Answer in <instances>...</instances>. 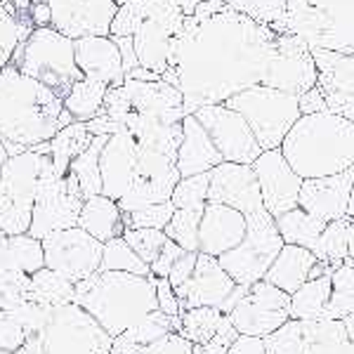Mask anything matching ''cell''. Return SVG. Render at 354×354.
<instances>
[{
  "mask_svg": "<svg viewBox=\"0 0 354 354\" xmlns=\"http://www.w3.org/2000/svg\"><path fill=\"white\" fill-rule=\"evenodd\" d=\"M274 43L277 31L270 24L232 5L201 21L185 17L161 81L180 90L187 113L225 104L230 97L262 83Z\"/></svg>",
  "mask_w": 354,
  "mask_h": 354,
  "instance_id": "obj_1",
  "label": "cell"
},
{
  "mask_svg": "<svg viewBox=\"0 0 354 354\" xmlns=\"http://www.w3.org/2000/svg\"><path fill=\"white\" fill-rule=\"evenodd\" d=\"M68 123L62 97L12 64L0 68V145L8 156L50 142Z\"/></svg>",
  "mask_w": 354,
  "mask_h": 354,
  "instance_id": "obj_2",
  "label": "cell"
},
{
  "mask_svg": "<svg viewBox=\"0 0 354 354\" xmlns=\"http://www.w3.org/2000/svg\"><path fill=\"white\" fill-rule=\"evenodd\" d=\"M279 149L302 180L345 173L354 165V121L330 111L300 116Z\"/></svg>",
  "mask_w": 354,
  "mask_h": 354,
  "instance_id": "obj_3",
  "label": "cell"
},
{
  "mask_svg": "<svg viewBox=\"0 0 354 354\" xmlns=\"http://www.w3.org/2000/svg\"><path fill=\"white\" fill-rule=\"evenodd\" d=\"M73 305L85 310L111 338L158 310L153 277L125 272H97L73 288Z\"/></svg>",
  "mask_w": 354,
  "mask_h": 354,
  "instance_id": "obj_4",
  "label": "cell"
},
{
  "mask_svg": "<svg viewBox=\"0 0 354 354\" xmlns=\"http://www.w3.org/2000/svg\"><path fill=\"white\" fill-rule=\"evenodd\" d=\"M10 64L19 68L24 76L53 90L57 97L68 95L73 83L81 81V71L76 66L73 41L53 26H38L26 36V41L15 50Z\"/></svg>",
  "mask_w": 354,
  "mask_h": 354,
  "instance_id": "obj_5",
  "label": "cell"
},
{
  "mask_svg": "<svg viewBox=\"0 0 354 354\" xmlns=\"http://www.w3.org/2000/svg\"><path fill=\"white\" fill-rule=\"evenodd\" d=\"M113 338L78 305L55 307L48 324L15 354H111Z\"/></svg>",
  "mask_w": 354,
  "mask_h": 354,
  "instance_id": "obj_6",
  "label": "cell"
},
{
  "mask_svg": "<svg viewBox=\"0 0 354 354\" xmlns=\"http://www.w3.org/2000/svg\"><path fill=\"white\" fill-rule=\"evenodd\" d=\"M225 106L236 111L248 123L262 151L279 149L283 137L300 118L298 97L267 88V85H253V88L230 97Z\"/></svg>",
  "mask_w": 354,
  "mask_h": 354,
  "instance_id": "obj_7",
  "label": "cell"
},
{
  "mask_svg": "<svg viewBox=\"0 0 354 354\" xmlns=\"http://www.w3.org/2000/svg\"><path fill=\"white\" fill-rule=\"evenodd\" d=\"M43 161V153L26 149L8 156L0 168V230L10 236L28 234Z\"/></svg>",
  "mask_w": 354,
  "mask_h": 354,
  "instance_id": "obj_8",
  "label": "cell"
},
{
  "mask_svg": "<svg viewBox=\"0 0 354 354\" xmlns=\"http://www.w3.org/2000/svg\"><path fill=\"white\" fill-rule=\"evenodd\" d=\"M245 218V236L243 241L230 253L220 255L218 262L234 283L239 286H253L265 279L267 270L283 248V241L279 236V230L274 225V218L265 208L255 210Z\"/></svg>",
  "mask_w": 354,
  "mask_h": 354,
  "instance_id": "obj_9",
  "label": "cell"
},
{
  "mask_svg": "<svg viewBox=\"0 0 354 354\" xmlns=\"http://www.w3.org/2000/svg\"><path fill=\"white\" fill-rule=\"evenodd\" d=\"M83 208V198L73 196L66 187V177L57 175L50 156H45L41 177H38L36 198L28 236L43 241L45 236L62 230H71L78 225V215Z\"/></svg>",
  "mask_w": 354,
  "mask_h": 354,
  "instance_id": "obj_10",
  "label": "cell"
},
{
  "mask_svg": "<svg viewBox=\"0 0 354 354\" xmlns=\"http://www.w3.org/2000/svg\"><path fill=\"white\" fill-rule=\"evenodd\" d=\"M41 245L45 267L62 274L73 286L100 272L104 243L85 234L81 227L50 234V236L43 239Z\"/></svg>",
  "mask_w": 354,
  "mask_h": 354,
  "instance_id": "obj_11",
  "label": "cell"
},
{
  "mask_svg": "<svg viewBox=\"0 0 354 354\" xmlns=\"http://www.w3.org/2000/svg\"><path fill=\"white\" fill-rule=\"evenodd\" d=\"M319 71L310 45L295 33H277L274 53L260 85L300 97L317 85Z\"/></svg>",
  "mask_w": 354,
  "mask_h": 354,
  "instance_id": "obj_12",
  "label": "cell"
},
{
  "mask_svg": "<svg viewBox=\"0 0 354 354\" xmlns=\"http://www.w3.org/2000/svg\"><path fill=\"white\" fill-rule=\"evenodd\" d=\"M227 317L239 335L265 338L290 319V295L262 279L248 286L245 295Z\"/></svg>",
  "mask_w": 354,
  "mask_h": 354,
  "instance_id": "obj_13",
  "label": "cell"
},
{
  "mask_svg": "<svg viewBox=\"0 0 354 354\" xmlns=\"http://www.w3.org/2000/svg\"><path fill=\"white\" fill-rule=\"evenodd\" d=\"M192 116L203 125V130L208 133L210 142L215 145V149H218L225 163L253 165L255 158L262 153L258 140L250 133L248 123L236 111H232L230 106L225 104L201 106Z\"/></svg>",
  "mask_w": 354,
  "mask_h": 354,
  "instance_id": "obj_14",
  "label": "cell"
},
{
  "mask_svg": "<svg viewBox=\"0 0 354 354\" xmlns=\"http://www.w3.org/2000/svg\"><path fill=\"white\" fill-rule=\"evenodd\" d=\"M177 182H180V173L175 168V156L140 145L133 185L118 201V208L123 213H133V210L147 208V205L170 201Z\"/></svg>",
  "mask_w": 354,
  "mask_h": 354,
  "instance_id": "obj_15",
  "label": "cell"
},
{
  "mask_svg": "<svg viewBox=\"0 0 354 354\" xmlns=\"http://www.w3.org/2000/svg\"><path fill=\"white\" fill-rule=\"evenodd\" d=\"M50 8V26L76 41L85 36H109L116 0H41Z\"/></svg>",
  "mask_w": 354,
  "mask_h": 354,
  "instance_id": "obj_16",
  "label": "cell"
},
{
  "mask_svg": "<svg viewBox=\"0 0 354 354\" xmlns=\"http://www.w3.org/2000/svg\"><path fill=\"white\" fill-rule=\"evenodd\" d=\"M250 168L258 180L262 205L272 218H279V215L298 208L302 177L295 175V170L283 158L281 149L262 151Z\"/></svg>",
  "mask_w": 354,
  "mask_h": 354,
  "instance_id": "obj_17",
  "label": "cell"
},
{
  "mask_svg": "<svg viewBox=\"0 0 354 354\" xmlns=\"http://www.w3.org/2000/svg\"><path fill=\"white\" fill-rule=\"evenodd\" d=\"M208 203H222L239 210L241 215H250L262 210V196L258 189V180L250 165L225 163L210 170L208 185Z\"/></svg>",
  "mask_w": 354,
  "mask_h": 354,
  "instance_id": "obj_18",
  "label": "cell"
},
{
  "mask_svg": "<svg viewBox=\"0 0 354 354\" xmlns=\"http://www.w3.org/2000/svg\"><path fill=\"white\" fill-rule=\"evenodd\" d=\"M234 288H236V283H234V279L220 267L218 258L198 253L192 279L182 288H177L175 295L182 305V312L192 310V307H213V310H222V305L230 300Z\"/></svg>",
  "mask_w": 354,
  "mask_h": 354,
  "instance_id": "obj_19",
  "label": "cell"
},
{
  "mask_svg": "<svg viewBox=\"0 0 354 354\" xmlns=\"http://www.w3.org/2000/svg\"><path fill=\"white\" fill-rule=\"evenodd\" d=\"M354 185V165L345 173L317 177V180H302L298 208L312 218L324 222H335L347 218V201Z\"/></svg>",
  "mask_w": 354,
  "mask_h": 354,
  "instance_id": "obj_20",
  "label": "cell"
},
{
  "mask_svg": "<svg viewBox=\"0 0 354 354\" xmlns=\"http://www.w3.org/2000/svg\"><path fill=\"white\" fill-rule=\"evenodd\" d=\"M140 145L133 135L125 130L109 135L100 153V173H102V196L111 201H121L133 185L135 163Z\"/></svg>",
  "mask_w": 354,
  "mask_h": 354,
  "instance_id": "obj_21",
  "label": "cell"
},
{
  "mask_svg": "<svg viewBox=\"0 0 354 354\" xmlns=\"http://www.w3.org/2000/svg\"><path fill=\"white\" fill-rule=\"evenodd\" d=\"M76 66L83 78L104 83L106 88H118L125 81L123 62L118 45L111 36H85L73 41Z\"/></svg>",
  "mask_w": 354,
  "mask_h": 354,
  "instance_id": "obj_22",
  "label": "cell"
},
{
  "mask_svg": "<svg viewBox=\"0 0 354 354\" xmlns=\"http://www.w3.org/2000/svg\"><path fill=\"white\" fill-rule=\"evenodd\" d=\"M245 218L222 203H205L198 225V253L220 258L243 241Z\"/></svg>",
  "mask_w": 354,
  "mask_h": 354,
  "instance_id": "obj_23",
  "label": "cell"
},
{
  "mask_svg": "<svg viewBox=\"0 0 354 354\" xmlns=\"http://www.w3.org/2000/svg\"><path fill=\"white\" fill-rule=\"evenodd\" d=\"M222 163V156L215 149V145L210 142L208 133L203 130V125L187 113L182 118V142L177 147L175 153V168L180 177H192L210 173L213 168H218Z\"/></svg>",
  "mask_w": 354,
  "mask_h": 354,
  "instance_id": "obj_24",
  "label": "cell"
},
{
  "mask_svg": "<svg viewBox=\"0 0 354 354\" xmlns=\"http://www.w3.org/2000/svg\"><path fill=\"white\" fill-rule=\"evenodd\" d=\"M317 262L319 260L302 245L283 243V248L279 250V255L265 274V281L283 290L286 295H293L302 283L310 281V272Z\"/></svg>",
  "mask_w": 354,
  "mask_h": 354,
  "instance_id": "obj_25",
  "label": "cell"
},
{
  "mask_svg": "<svg viewBox=\"0 0 354 354\" xmlns=\"http://www.w3.org/2000/svg\"><path fill=\"white\" fill-rule=\"evenodd\" d=\"M175 33L153 19H145L140 28L133 33V48L137 55V64L147 71L163 76L170 62V48H173Z\"/></svg>",
  "mask_w": 354,
  "mask_h": 354,
  "instance_id": "obj_26",
  "label": "cell"
},
{
  "mask_svg": "<svg viewBox=\"0 0 354 354\" xmlns=\"http://www.w3.org/2000/svg\"><path fill=\"white\" fill-rule=\"evenodd\" d=\"M76 227H81L85 234H90L100 243L113 241V239H121L125 232L123 210L111 198L93 196L88 201H83Z\"/></svg>",
  "mask_w": 354,
  "mask_h": 354,
  "instance_id": "obj_27",
  "label": "cell"
},
{
  "mask_svg": "<svg viewBox=\"0 0 354 354\" xmlns=\"http://www.w3.org/2000/svg\"><path fill=\"white\" fill-rule=\"evenodd\" d=\"M330 300V274L310 279L290 295V319L295 322H319L326 319V307Z\"/></svg>",
  "mask_w": 354,
  "mask_h": 354,
  "instance_id": "obj_28",
  "label": "cell"
},
{
  "mask_svg": "<svg viewBox=\"0 0 354 354\" xmlns=\"http://www.w3.org/2000/svg\"><path fill=\"white\" fill-rule=\"evenodd\" d=\"M307 338V354H354V345L338 319L302 322Z\"/></svg>",
  "mask_w": 354,
  "mask_h": 354,
  "instance_id": "obj_29",
  "label": "cell"
},
{
  "mask_svg": "<svg viewBox=\"0 0 354 354\" xmlns=\"http://www.w3.org/2000/svg\"><path fill=\"white\" fill-rule=\"evenodd\" d=\"M106 137L109 135H95L90 147L85 149L81 156H76L68 165V177H73L81 198L88 201L93 196H102V173H100V153L104 147Z\"/></svg>",
  "mask_w": 354,
  "mask_h": 354,
  "instance_id": "obj_30",
  "label": "cell"
},
{
  "mask_svg": "<svg viewBox=\"0 0 354 354\" xmlns=\"http://www.w3.org/2000/svg\"><path fill=\"white\" fill-rule=\"evenodd\" d=\"M90 142H93V135H90L88 125L85 123H68L66 128H62L53 140H50V161H53V168L57 175L66 177L68 165L76 156L88 149Z\"/></svg>",
  "mask_w": 354,
  "mask_h": 354,
  "instance_id": "obj_31",
  "label": "cell"
},
{
  "mask_svg": "<svg viewBox=\"0 0 354 354\" xmlns=\"http://www.w3.org/2000/svg\"><path fill=\"white\" fill-rule=\"evenodd\" d=\"M274 225H277L279 236H281L283 243L302 245V248L310 250L314 241L322 236V232L326 230L328 222L312 218V215H307L305 210H300V208H293V210H288V213L274 218Z\"/></svg>",
  "mask_w": 354,
  "mask_h": 354,
  "instance_id": "obj_32",
  "label": "cell"
},
{
  "mask_svg": "<svg viewBox=\"0 0 354 354\" xmlns=\"http://www.w3.org/2000/svg\"><path fill=\"white\" fill-rule=\"evenodd\" d=\"M106 85L90 81V78H81L78 83H73V88L68 90V95L64 97V109L68 111V116L78 123H88L93 121L97 113L104 106V97H106Z\"/></svg>",
  "mask_w": 354,
  "mask_h": 354,
  "instance_id": "obj_33",
  "label": "cell"
},
{
  "mask_svg": "<svg viewBox=\"0 0 354 354\" xmlns=\"http://www.w3.org/2000/svg\"><path fill=\"white\" fill-rule=\"evenodd\" d=\"M73 283L48 267L31 274L28 281V298L41 302L45 307H62L73 302Z\"/></svg>",
  "mask_w": 354,
  "mask_h": 354,
  "instance_id": "obj_34",
  "label": "cell"
},
{
  "mask_svg": "<svg viewBox=\"0 0 354 354\" xmlns=\"http://www.w3.org/2000/svg\"><path fill=\"white\" fill-rule=\"evenodd\" d=\"M354 312V265L347 258L340 267L330 272V300L326 319H342Z\"/></svg>",
  "mask_w": 354,
  "mask_h": 354,
  "instance_id": "obj_35",
  "label": "cell"
},
{
  "mask_svg": "<svg viewBox=\"0 0 354 354\" xmlns=\"http://www.w3.org/2000/svg\"><path fill=\"white\" fill-rule=\"evenodd\" d=\"M220 310H213V307H192V310H185L180 314V330L177 333L185 340H189L192 345H205L220 328L222 322Z\"/></svg>",
  "mask_w": 354,
  "mask_h": 354,
  "instance_id": "obj_36",
  "label": "cell"
},
{
  "mask_svg": "<svg viewBox=\"0 0 354 354\" xmlns=\"http://www.w3.org/2000/svg\"><path fill=\"white\" fill-rule=\"evenodd\" d=\"M347 225H350V218L328 222L326 230L322 232V236L310 248L314 258L319 262H326L333 270L347 260Z\"/></svg>",
  "mask_w": 354,
  "mask_h": 354,
  "instance_id": "obj_37",
  "label": "cell"
},
{
  "mask_svg": "<svg viewBox=\"0 0 354 354\" xmlns=\"http://www.w3.org/2000/svg\"><path fill=\"white\" fill-rule=\"evenodd\" d=\"M203 208H175L173 218L163 230L165 236L187 253H198V225H201Z\"/></svg>",
  "mask_w": 354,
  "mask_h": 354,
  "instance_id": "obj_38",
  "label": "cell"
},
{
  "mask_svg": "<svg viewBox=\"0 0 354 354\" xmlns=\"http://www.w3.org/2000/svg\"><path fill=\"white\" fill-rule=\"evenodd\" d=\"M100 272H125L135 274V277H151L149 265L137 258V253L123 241V236L104 243Z\"/></svg>",
  "mask_w": 354,
  "mask_h": 354,
  "instance_id": "obj_39",
  "label": "cell"
},
{
  "mask_svg": "<svg viewBox=\"0 0 354 354\" xmlns=\"http://www.w3.org/2000/svg\"><path fill=\"white\" fill-rule=\"evenodd\" d=\"M177 330H180V317H165L163 312L156 310V312H151L149 317L142 319V322H137L133 328L125 330L123 335H118V338H123L125 342H130V345L145 347L168 333H177Z\"/></svg>",
  "mask_w": 354,
  "mask_h": 354,
  "instance_id": "obj_40",
  "label": "cell"
},
{
  "mask_svg": "<svg viewBox=\"0 0 354 354\" xmlns=\"http://www.w3.org/2000/svg\"><path fill=\"white\" fill-rule=\"evenodd\" d=\"M33 31V26H24L19 17H15V10L8 3H0V68L8 66L15 50L26 41V36Z\"/></svg>",
  "mask_w": 354,
  "mask_h": 354,
  "instance_id": "obj_41",
  "label": "cell"
},
{
  "mask_svg": "<svg viewBox=\"0 0 354 354\" xmlns=\"http://www.w3.org/2000/svg\"><path fill=\"white\" fill-rule=\"evenodd\" d=\"M267 354H307V338L302 322L288 319L283 326L262 338Z\"/></svg>",
  "mask_w": 354,
  "mask_h": 354,
  "instance_id": "obj_42",
  "label": "cell"
},
{
  "mask_svg": "<svg viewBox=\"0 0 354 354\" xmlns=\"http://www.w3.org/2000/svg\"><path fill=\"white\" fill-rule=\"evenodd\" d=\"M10 245H12V265L15 272H21L26 277L36 274L45 267L43 258V245L38 239L28 236V234H19V236H10Z\"/></svg>",
  "mask_w": 354,
  "mask_h": 354,
  "instance_id": "obj_43",
  "label": "cell"
},
{
  "mask_svg": "<svg viewBox=\"0 0 354 354\" xmlns=\"http://www.w3.org/2000/svg\"><path fill=\"white\" fill-rule=\"evenodd\" d=\"M192 347H194L192 342L182 338L180 333H168L145 347L130 345L123 338H113L111 354H192Z\"/></svg>",
  "mask_w": 354,
  "mask_h": 354,
  "instance_id": "obj_44",
  "label": "cell"
},
{
  "mask_svg": "<svg viewBox=\"0 0 354 354\" xmlns=\"http://www.w3.org/2000/svg\"><path fill=\"white\" fill-rule=\"evenodd\" d=\"M208 185L210 173L180 177V182L173 189V196H170V203L175 208H203L208 203Z\"/></svg>",
  "mask_w": 354,
  "mask_h": 354,
  "instance_id": "obj_45",
  "label": "cell"
},
{
  "mask_svg": "<svg viewBox=\"0 0 354 354\" xmlns=\"http://www.w3.org/2000/svg\"><path fill=\"white\" fill-rule=\"evenodd\" d=\"M175 213V205L170 201L165 203H153L147 208L133 210V213H123L125 230H165V225L170 222Z\"/></svg>",
  "mask_w": 354,
  "mask_h": 354,
  "instance_id": "obj_46",
  "label": "cell"
},
{
  "mask_svg": "<svg viewBox=\"0 0 354 354\" xmlns=\"http://www.w3.org/2000/svg\"><path fill=\"white\" fill-rule=\"evenodd\" d=\"M123 241L137 253V258L147 265H151L158 258L163 243L168 241V236L161 230H125Z\"/></svg>",
  "mask_w": 354,
  "mask_h": 354,
  "instance_id": "obj_47",
  "label": "cell"
},
{
  "mask_svg": "<svg viewBox=\"0 0 354 354\" xmlns=\"http://www.w3.org/2000/svg\"><path fill=\"white\" fill-rule=\"evenodd\" d=\"M239 338V333H236V328L232 326V322H230V317H222V322H220V328H218V333L213 335L205 345H201V350L203 354H227V350L232 347V342Z\"/></svg>",
  "mask_w": 354,
  "mask_h": 354,
  "instance_id": "obj_48",
  "label": "cell"
},
{
  "mask_svg": "<svg viewBox=\"0 0 354 354\" xmlns=\"http://www.w3.org/2000/svg\"><path fill=\"white\" fill-rule=\"evenodd\" d=\"M153 286H156V302H158V312H163L165 317H180L182 305L177 300L173 286H170L168 279H156L153 277Z\"/></svg>",
  "mask_w": 354,
  "mask_h": 354,
  "instance_id": "obj_49",
  "label": "cell"
},
{
  "mask_svg": "<svg viewBox=\"0 0 354 354\" xmlns=\"http://www.w3.org/2000/svg\"><path fill=\"white\" fill-rule=\"evenodd\" d=\"M182 253H185V250H182L180 245L173 243V241L168 239V241L163 243V248H161V253H158V258L149 265L151 277H156V279H168L170 267H173L175 262L182 258Z\"/></svg>",
  "mask_w": 354,
  "mask_h": 354,
  "instance_id": "obj_50",
  "label": "cell"
},
{
  "mask_svg": "<svg viewBox=\"0 0 354 354\" xmlns=\"http://www.w3.org/2000/svg\"><path fill=\"white\" fill-rule=\"evenodd\" d=\"M196 258H198V253H187V250H185V253H182V258L177 260L173 267H170L168 281H170V286H173V290L182 288L192 279L194 267H196Z\"/></svg>",
  "mask_w": 354,
  "mask_h": 354,
  "instance_id": "obj_51",
  "label": "cell"
},
{
  "mask_svg": "<svg viewBox=\"0 0 354 354\" xmlns=\"http://www.w3.org/2000/svg\"><path fill=\"white\" fill-rule=\"evenodd\" d=\"M298 109H300V116H310V113H322V111H328L326 106V97H324L322 88L314 85L307 93H302L298 97Z\"/></svg>",
  "mask_w": 354,
  "mask_h": 354,
  "instance_id": "obj_52",
  "label": "cell"
},
{
  "mask_svg": "<svg viewBox=\"0 0 354 354\" xmlns=\"http://www.w3.org/2000/svg\"><path fill=\"white\" fill-rule=\"evenodd\" d=\"M227 354H267V352H265V342H262V338L239 335V338L232 342L230 350H227Z\"/></svg>",
  "mask_w": 354,
  "mask_h": 354,
  "instance_id": "obj_53",
  "label": "cell"
},
{
  "mask_svg": "<svg viewBox=\"0 0 354 354\" xmlns=\"http://www.w3.org/2000/svg\"><path fill=\"white\" fill-rule=\"evenodd\" d=\"M118 45V53H121V62H123V71L130 73L133 68H137V55L133 48V38H113Z\"/></svg>",
  "mask_w": 354,
  "mask_h": 354,
  "instance_id": "obj_54",
  "label": "cell"
},
{
  "mask_svg": "<svg viewBox=\"0 0 354 354\" xmlns=\"http://www.w3.org/2000/svg\"><path fill=\"white\" fill-rule=\"evenodd\" d=\"M8 272H15L12 265V245H10V234L0 230V277Z\"/></svg>",
  "mask_w": 354,
  "mask_h": 354,
  "instance_id": "obj_55",
  "label": "cell"
},
{
  "mask_svg": "<svg viewBox=\"0 0 354 354\" xmlns=\"http://www.w3.org/2000/svg\"><path fill=\"white\" fill-rule=\"evenodd\" d=\"M26 19L31 21L33 28L38 26H50V8L45 3H31L28 5V15Z\"/></svg>",
  "mask_w": 354,
  "mask_h": 354,
  "instance_id": "obj_56",
  "label": "cell"
},
{
  "mask_svg": "<svg viewBox=\"0 0 354 354\" xmlns=\"http://www.w3.org/2000/svg\"><path fill=\"white\" fill-rule=\"evenodd\" d=\"M170 3H173L175 8H180V12L185 17H192L194 10H196V5L201 3V0H170Z\"/></svg>",
  "mask_w": 354,
  "mask_h": 354,
  "instance_id": "obj_57",
  "label": "cell"
},
{
  "mask_svg": "<svg viewBox=\"0 0 354 354\" xmlns=\"http://www.w3.org/2000/svg\"><path fill=\"white\" fill-rule=\"evenodd\" d=\"M347 258L354 265V220H350V225H347Z\"/></svg>",
  "mask_w": 354,
  "mask_h": 354,
  "instance_id": "obj_58",
  "label": "cell"
},
{
  "mask_svg": "<svg viewBox=\"0 0 354 354\" xmlns=\"http://www.w3.org/2000/svg\"><path fill=\"white\" fill-rule=\"evenodd\" d=\"M342 326H345L347 338H350V342L354 345V312H352V314H347V317L342 319Z\"/></svg>",
  "mask_w": 354,
  "mask_h": 354,
  "instance_id": "obj_59",
  "label": "cell"
},
{
  "mask_svg": "<svg viewBox=\"0 0 354 354\" xmlns=\"http://www.w3.org/2000/svg\"><path fill=\"white\" fill-rule=\"evenodd\" d=\"M347 218L354 220V185L350 189V201H347Z\"/></svg>",
  "mask_w": 354,
  "mask_h": 354,
  "instance_id": "obj_60",
  "label": "cell"
},
{
  "mask_svg": "<svg viewBox=\"0 0 354 354\" xmlns=\"http://www.w3.org/2000/svg\"><path fill=\"white\" fill-rule=\"evenodd\" d=\"M5 158H8V151H5V147H3V145H0V168H3Z\"/></svg>",
  "mask_w": 354,
  "mask_h": 354,
  "instance_id": "obj_61",
  "label": "cell"
},
{
  "mask_svg": "<svg viewBox=\"0 0 354 354\" xmlns=\"http://www.w3.org/2000/svg\"><path fill=\"white\" fill-rule=\"evenodd\" d=\"M0 354H10V352H5V350H0Z\"/></svg>",
  "mask_w": 354,
  "mask_h": 354,
  "instance_id": "obj_62",
  "label": "cell"
}]
</instances>
